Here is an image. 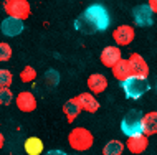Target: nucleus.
Here are the masks:
<instances>
[{
  "mask_svg": "<svg viewBox=\"0 0 157 155\" xmlns=\"http://www.w3.org/2000/svg\"><path fill=\"white\" fill-rule=\"evenodd\" d=\"M142 112L137 109H131L121 120V131L126 137H134L142 134Z\"/></svg>",
  "mask_w": 157,
  "mask_h": 155,
  "instance_id": "3",
  "label": "nucleus"
},
{
  "mask_svg": "<svg viewBox=\"0 0 157 155\" xmlns=\"http://www.w3.org/2000/svg\"><path fill=\"white\" fill-rule=\"evenodd\" d=\"M12 81H13L12 71L7 68H0V87H10Z\"/></svg>",
  "mask_w": 157,
  "mask_h": 155,
  "instance_id": "21",
  "label": "nucleus"
},
{
  "mask_svg": "<svg viewBox=\"0 0 157 155\" xmlns=\"http://www.w3.org/2000/svg\"><path fill=\"white\" fill-rule=\"evenodd\" d=\"M121 58H122L121 48H117V46H106L103 51H101V54H99L101 65L106 66V68H113Z\"/></svg>",
  "mask_w": 157,
  "mask_h": 155,
  "instance_id": "14",
  "label": "nucleus"
},
{
  "mask_svg": "<svg viewBox=\"0 0 157 155\" xmlns=\"http://www.w3.org/2000/svg\"><path fill=\"white\" fill-rule=\"evenodd\" d=\"M23 149H25V152H27L28 155H41L45 152V144H43L41 139L32 135V137H28V139L25 140Z\"/></svg>",
  "mask_w": 157,
  "mask_h": 155,
  "instance_id": "17",
  "label": "nucleus"
},
{
  "mask_svg": "<svg viewBox=\"0 0 157 155\" xmlns=\"http://www.w3.org/2000/svg\"><path fill=\"white\" fill-rule=\"evenodd\" d=\"M127 63H129V68H131V73H132V78L147 79V76H149V66H147V61L142 58V54L131 53L129 58H127Z\"/></svg>",
  "mask_w": 157,
  "mask_h": 155,
  "instance_id": "6",
  "label": "nucleus"
},
{
  "mask_svg": "<svg viewBox=\"0 0 157 155\" xmlns=\"http://www.w3.org/2000/svg\"><path fill=\"white\" fill-rule=\"evenodd\" d=\"M111 69H113V76L116 78L119 83H124L129 78H132V73H131V68H129V63H127V60H124V58H121V60L117 61Z\"/></svg>",
  "mask_w": 157,
  "mask_h": 155,
  "instance_id": "15",
  "label": "nucleus"
},
{
  "mask_svg": "<svg viewBox=\"0 0 157 155\" xmlns=\"http://www.w3.org/2000/svg\"><path fill=\"white\" fill-rule=\"evenodd\" d=\"M12 46L7 41H0V63H7L12 58Z\"/></svg>",
  "mask_w": 157,
  "mask_h": 155,
  "instance_id": "23",
  "label": "nucleus"
},
{
  "mask_svg": "<svg viewBox=\"0 0 157 155\" xmlns=\"http://www.w3.org/2000/svg\"><path fill=\"white\" fill-rule=\"evenodd\" d=\"M36 76H38V73L33 66H25V68L20 71V79H22V83H33L36 79Z\"/></svg>",
  "mask_w": 157,
  "mask_h": 155,
  "instance_id": "20",
  "label": "nucleus"
},
{
  "mask_svg": "<svg viewBox=\"0 0 157 155\" xmlns=\"http://www.w3.org/2000/svg\"><path fill=\"white\" fill-rule=\"evenodd\" d=\"M13 102V93L10 87H0V106H10Z\"/></svg>",
  "mask_w": 157,
  "mask_h": 155,
  "instance_id": "22",
  "label": "nucleus"
},
{
  "mask_svg": "<svg viewBox=\"0 0 157 155\" xmlns=\"http://www.w3.org/2000/svg\"><path fill=\"white\" fill-rule=\"evenodd\" d=\"M68 144L76 152H86L93 147L94 137L86 127H73L68 134Z\"/></svg>",
  "mask_w": 157,
  "mask_h": 155,
  "instance_id": "2",
  "label": "nucleus"
},
{
  "mask_svg": "<svg viewBox=\"0 0 157 155\" xmlns=\"http://www.w3.org/2000/svg\"><path fill=\"white\" fill-rule=\"evenodd\" d=\"M79 112H81V109H79V106H78V102H76L75 98L68 99V101L63 104V114H65L66 120L70 124L75 122V119L79 116Z\"/></svg>",
  "mask_w": 157,
  "mask_h": 155,
  "instance_id": "18",
  "label": "nucleus"
},
{
  "mask_svg": "<svg viewBox=\"0 0 157 155\" xmlns=\"http://www.w3.org/2000/svg\"><path fill=\"white\" fill-rule=\"evenodd\" d=\"M3 144H5V137H3V134L0 132V150H2V147H3Z\"/></svg>",
  "mask_w": 157,
  "mask_h": 155,
  "instance_id": "27",
  "label": "nucleus"
},
{
  "mask_svg": "<svg viewBox=\"0 0 157 155\" xmlns=\"http://www.w3.org/2000/svg\"><path fill=\"white\" fill-rule=\"evenodd\" d=\"M124 147L129 150L131 153L141 155L142 152L147 150V147H149V137H146L144 134H139V135H134V137H127Z\"/></svg>",
  "mask_w": 157,
  "mask_h": 155,
  "instance_id": "11",
  "label": "nucleus"
},
{
  "mask_svg": "<svg viewBox=\"0 0 157 155\" xmlns=\"http://www.w3.org/2000/svg\"><path fill=\"white\" fill-rule=\"evenodd\" d=\"M75 99H76V102H78L79 109L84 112H90V114H94V112H98L101 107V104L96 99V96H93L91 93H81V94L75 96Z\"/></svg>",
  "mask_w": 157,
  "mask_h": 155,
  "instance_id": "10",
  "label": "nucleus"
},
{
  "mask_svg": "<svg viewBox=\"0 0 157 155\" xmlns=\"http://www.w3.org/2000/svg\"><path fill=\"white\" fill-rule=\"evenodd\" d=\"M124 149L126 147L121 140H109L103 147V155H122Z\"/></svg>",
  "mask_w": 157,
  "mask_h": 155,
  "instance_id": "19",
  "label": "nucleus"
},
{
  "mask_svg": "<svg viewBox=\"0 0 157 155\" xmlns=\"http://www.w3.org/2000/svg\"><path fill=\"white\" fill-rule=\"evenodd\" d=\"M134 36H136V33H134V28L131 27V25H119V27L113 31V40L116 41L117 48L131 45L134 40Z\"/></svg>",
  "mask_w": 157,
  "mask_h": 155,
  "instance_id": "8",
  "label": "nucleus"
},
{
  "mask_svg": "<svg viewBox=\"0 0 157 155\" xmlns=\"http://www.w3.org/2000/svg\"><path fill=\"white\" fill-rule=\"evenodd\" d=\"M81 15L86 18V22L91 25L94 31H104L106 28L109 27V23H111L108 10H106L103 5H99V3L90 5Z\"/></svg>",
  "mask_w": 157,
  "mask_h": 155,
  "instance_id": "1",
  "label": "nucleus"
},
{
  "mask_svg": "<svg viewBox=\"0 0 157 155\" xmlns=\"http://www.w3.org/2000/svg\"><path fill=\"white\" fill-rule=\"evenodd\" d=\"M122 89H124L126 98L134 99V101H136V99L142 98V96L151 89V86H149V83H147V79L129 78L127 81L122 83Z\"/></svg>",
  "mask_w": 157,
  "mask_h": 155,
  "instance_id": "5",
  "label": "nucleus"
},
{
  "mask_svg": "<svg viewBox=\"0 0 157 155\" xmlns=\"http://www.w3.org/2000/svg\"><path fill=\"white\" fill-rule=\"evenodd\" d=\"M15 106L22 112H33L38 107V101L35 94L30 93V91H20L15 96Z\"/></svg>",
  "mask_w": 157,
  "mask_h": 155,
  "instance_id": "7",
  "label": "nucleus"
},
{
  "mask_svg": "<svg viewBox=\"0 0 157 155\" xmlns=\"http://www.w3.org/2000/svg\"><path fill=\"white\" fill-rule=\"evenodd\" d=\"M147 5H149L152 13H157V0H149V2H147Z\"/></svg>",
  "mask_w": 157,
  "mask_h": 155,
  "instance_id": "25",
  "label": "nucleus"
},
{
  "mask_svg": "<svg viewBox=\"0 0 157 155\" xmlns=\"http://www.w3.org/2000/svg\"><path fill=\"white\" fill-rule=\"evenodd\" d=\"M86 86H88V93H91L93 96L96 94H103L108 89V78L101 73H93L86 79Z\"/></svg>",
  "mask_w": 157,
  "mask_h": 155,
  "instance_id": "9",
  "label": "nucleus"
},
{
  "mask_svg": "<svg viewBox=\"0 0 157 155\" xmlns=\"http://www.w3.org/2000/svg\"><path fill=\"white\" fill-rule=\"evenodd\" d=\"M25 25L22 20H17V18H10V17H7L5 20H2V23H0V30L5 36H18L20 33L23 31Z\"/></svg>",
  "mask_w": 157,
  "mask_h": 155,
  "instance_id": "13",
  "label": "nucleus"
},
{
  "mask_svg": "<svg viewBox=\"0 0 157 155\" xmlns=\"http://www.w3.org/2000/svg\"><path fill=\"white\" fill-rule=\"evenodd\" d=\"M45 81H46L48 86H56L58 83H60V74H58V71L50 69L48 73L45 74Z\"/></svg>",
  "mask_w": 157,
  "mask_h": 155,
  "instance_id": "24",
  "label": "nucleus"
},
{
  "mask_svg": "<svg viewBox=\"0 0 157 155\" xmlns=\"http://www.w3.org/2000/svg\"><path fill=\"white\" fill-rule=\"evenodd\" d=\"M3 10L7 17L17 20H27L32 15V7L28 0H5L3 2Z\"/></svg>",
  "mask_w": 157,
  "mask_h": 155,
  "instance_id": "4",
  "label": "nucleus"
},
{
  "mask_svg": "<svg viewBox=\"0 0 157 155\" xmlns=\"http://www.w3.org/2000/svg\"><path fill=\"white\" fill-rule=\"evenodd\" d=\"M43 155H68V153L63 152V150H58V149L55 150V149H53V150H50V152H45Z\"/></svg>",
  "mask_w": 157,
  "mask_h": 155,
  "instance_id": "26",
  "label": "nucleus"
},
{
  "mask_svg": "<svg viewBox=\"0 0 157 155\" xmlns=\"http://www.w3.org/2000/svg\"><path fill=\"white\" fill-rule=\"evenodd\" d=\"M142 134L146 137L157 134V111H151L142 116Z\"/></svg>",
  "mask_w": 157,
  "mask_h": 155,
  "instance_id": "16",
  "label": "nucleus"
},
{
  "mask_svg": "<svg viewBox=\"0 0 157 155\" xmlns=\"http://www.w3.org/2000/svg\"><path fill=\"white\" fill-rule=\"evenodd\" d=\"M152 12L147 3H144V5H137L132 10V17H134V22L137 27H151L152 23H154V18H152Z\"/></svg>",
  "mask_w": 157,
  "mask_h": 155,
  "instance_id": "12",
  "label": "nucleus"
}]
</instances>
